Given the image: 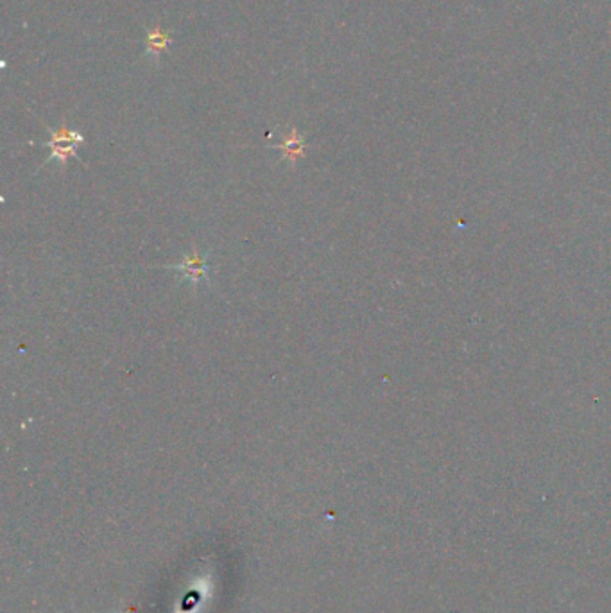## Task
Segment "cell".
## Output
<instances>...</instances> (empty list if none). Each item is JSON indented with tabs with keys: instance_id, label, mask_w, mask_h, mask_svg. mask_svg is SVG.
Wrapping results in <instances>:
<instances>
[{
	"instance_id": "cell-1",
	"label": "cell",
	"mask_w": 611,
	"mask_h": 613,
	"mask_svg": "<svg viewBox=\"0 0 611 613\" xmlns=\"http://www.w3.org/2000/svg\"><path fill=\"white\" fill-rule=\"evenodd\" d=\"M51 131V140L47 142L49 149H51V156L45 163H51L58 160L61 163V167L65 169L68 158H75L78 156V148L85 142V136L75 129H71L63 122L59 129H49ZM43 163V165H45Z\"/></svg>"
},
{
	"instance_id": "cell-2",
	"label": "cell",
	"mask_w": 611,
	"mask_h": 613,
	"mask_svg": "<svg viewBox=\"0 0 611 613\" xmlns=\"http://www.w3.org/2000/svg\"><path fill=\"white\" fill-rule=\"evenodd\" d=\"M160 268L181 273V280L187 282V284L194 285V287L201 285L202 282H207V284L210 282V278H208V269H210L208 251H201L198 246H192L190 251L185 253L179 264H167L160 266Z\"/></svg>"
},
{
	"instance_id": "cell-3",
	"label": "cell",
	"mask_w": 611,
	"mask_h": 613,
	"mask_svg": "<svg viewBox=\"0 0 611 613\" xmlns=\"http://www.w3.org/2000/svg\"><path fill=\"white\" fill-rule=\"evenodd\" d=\"M274 149H278V151L282 153V160H284V162H287L291 167H294L298 160H301L305 156L307 142H305L303 136L300 135V131L292 126L289 135H285L280 144L274 145Z\"/></svg>"
},
{
	"instance_id": "cell-4",
	"label": "cell",
	"mask_w": 611,
	"mask_h": 613,
	"mask_svg": "<svg viewBox=\"0 0 611 613\" xmlns=\"http://www.w3.org/2000/svg\"><path fill=\"white\" fill-rule=\"evenodd\" d=\"M167 45H169V32L164 31L160 25H156V28L149 32L147 38H145V51H147L149 54L160 56L162 52L167 49Z\"/></svg>"
}]
</instances>
